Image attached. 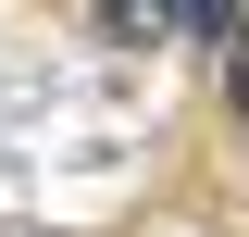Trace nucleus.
Listing matches in <instances>:
<instances>
[{"label":"nucleus","instance_id":"1","mask_svg":"<svg viewBox=\"0 0 249 237\" xmlns=\"http://www.w3.org/2000/svg\"><path fill=\"white\" fill-rule=\"evenodd\" d=\"M237 25V0H162V38H224Z\"/></svg>","mask_w":249,"mask_h":237},{"label":"nucleus","instance_id":"2","mask_svg":"<svg viewBox=\"0 0 249 237\" xmlns=\"http://www.w3.org/2000/svg\"><path fill=\"white\" fill-rule=\"evenodd\" d=\"M100 25H112L124 50H150V38H162V0H100Z\"/></svg>","mask_w":249,"mask_h":237},{"label":"nucleus","instance_id":"3","mask_svg":"<svg viewBox=\"0 0 249 237\" xmlns=\"http://www.w3.org/2000/svg\"><path fill=\"white\" fill-rule=\"evenodd\" d=\"M237 113H249V38H237Z\"/></svg>","mask_w":249,"mask_h":237}]
</instances>
